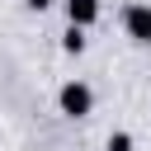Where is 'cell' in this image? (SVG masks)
Returning <instances> with one entry per match:
<instances>
[{
	"label": "cell",
	"instance_id": "1",
	"mask_svg": "<svg viewBox=\"0 0 151 151\" xmlns=\"http://www.w3.org/2000/svg\"><path fill=\"white\" fill-rule=\"evenodd\" d=\"M90 104H94V94H90V85H61V113H71V118H85L90 113Z\"/></svg>",
	"mask_w": 151,
	"mask_h": 151
},
{
	"label": "cell",
	"instance_id": "2",
	"mask_svg": "<svg viewBox=\"0 0 151 151\" xmlns=\"http://www.w3.org/2000/svg\"><path fill=\"white\" fill-rule=\"evenodd\" d=\"M123 24H127V33H132L137 42H151V9H146V5H127Z\"/></svg>",
	"mask_w": 151,
	"mask_h": 151
},
{
	"label": "cell",
	"instance_id": "3",
	"mask_svg": "<svg viewBox=\"0 0 151 151\" xmlns=\"http://www.w3.org/2000/svg\"><path fill=\"white\" fill-rule=\"evenodd\" d=\"M66 14H71L76 28H85V24L99 19V5H94V0H66Z\"/></svg>",
	"mask_w": 151,
	"mask_h": 151
},
{
	"label": "cell",
	"instance_id": "4",
	"mask_svg": "<svg viewBox=\"0 0 151 151\" xmlns=\"http://www.w3.org/2000/svg\"><path fill=\"white\" fill-rule=\"evenodd\" d=\"M61 47H66V52H80V47H85V33H80L76 24H71V33L61 38Z\"/></svg>",
	"mask_w": 151,
	"mask_h": 151
},
{
	"label": "cell",
	"instance_id": "5",
	"mask_svg": "<svg viewBox=\"0 0 151 151\" xmlns=\"http://www.w3.org/2000/svg\"><path fill=\"white\" fill-rule=\"evenodd\" d=\"M109 151H132V137H127V132H113V137H109Z\"/></svg>",
	"mask_w": 151,
	"mask_h": 151
},
{
	"label": "cell",
	"instance_id": "6",
	"mask_svg": "<svg viewBox=\"0 0 151 151\" xmlns=\"http://www.w3.org/2000/svg\"><path fill=\"white\" fill-rule=\"evenodd\" d=\"M28 5H33V9H47V0H28Z\"/></svg>",
	"mask_w": 151,
	"mask_h": 151
}]
</instances>
